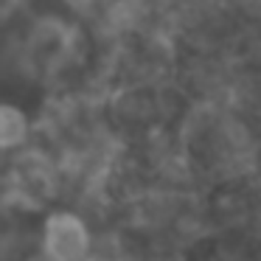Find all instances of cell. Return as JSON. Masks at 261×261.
<instances>
[{"instance_id": "obj_2", "label": "cell", "mask_w": 261, "mask_h": 261, "mask_svg": "<svg viewBox=\"0 0 261 261\" xmlns=\"http://www.w3.org/2000/svg\"><path fill=\"white\" fill-rule=\"evenodd\" d=\"M31 138V121L17 104H0V154L9 158L12 152L29 143Z\"/></svg>"}, {"instance_id": "obj_1", "label": "cell", "mask_w": 261, "mask_h": 261, "mask_svg": "<svg viewBox=\"0 0 261 261\" xmlns=\"http://www.w3.org/2000/svg\"><path fill=\"white\" fill-rule=\"evenodd\" d=\"M96 230L73 208H57L42 219L40 258L42 261H90L96 250Z\"/></svg>"}, {"instance_id": "obj_4", "label": "cell", "mask_w": 261, "mask_h": 261, "mask_svg": "<svg viewBox=\"0 0 261 261\" xmlns=\"http://www.w3.org/2000/svg\"><path fill=\"white\" fill-rule=\"evenodd\" d=\"M3 160H6V158H3V154H0V166H3Z\"/></svg>"}, {"instance_id": "obj_3", "label": "cell", "mask_w": 261, "mask_h": 261, "mask_svg": "<svg viewBox=\"0 0 261 261\" xmlns=\"http://www.w3.org/2000/svg\"><path fill=\"white\" fill-rule=\"evenodd\" d=\"M20 0H0V23H6V20L14 17V12H17Z\"/></svg>"}]
</instances>
